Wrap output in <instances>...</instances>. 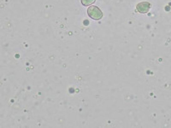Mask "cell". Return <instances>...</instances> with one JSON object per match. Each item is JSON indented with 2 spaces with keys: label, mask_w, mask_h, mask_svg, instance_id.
Instances as JSON below:
<instances>
[{
  "label": "cell",
  "mask_w": 171,
  "mask_h": 128,
  "mask_svg": "<svg viewBox=\"0 0 171 128\" xmlns=\"http://www.w3.org/2000/svg\"><path fill=\"white\" fill-rule=\"evenodd\" d=\"M137 10L139 11V13H147L150 10V3H147V2H143V3H139L138 5H137Z\"/></svg>",
  "instance_id": "obj_2"
},
{
  "label": "cell",
  "mask_w": 171,
  "mask_h": 128,
  "mask_svg": "<svg viewBox=\"0 0 171 128\" xmlns=\"http://www.w3.org/2000/svg\"><path fill=\"white\" fill-rule=\"evenodd\" d=\"M96 0H81V3L85 5V6H88V5H91L95 2Z\"/></svg>",
  "instance_id": "obj_3"
},
{
  "label": "cell",
  "mask_w": 171,
  "mask_h": 128,
  "mask_svg": "<svg viewBox=\"0 0 171 128\" xmlns=\"http://www.w3.org/2000/svg\"><path fill=\"white\" fill-rule=\"evenodd\" d=\"M87 14H88V16H90L91 18L96 20V21L100 20L103 17V13L100 10L99 8H98L97 6L89 7V9L87 10Z\"/></svg>",
  "instance_id": "obj_1"
}]
</instances>
